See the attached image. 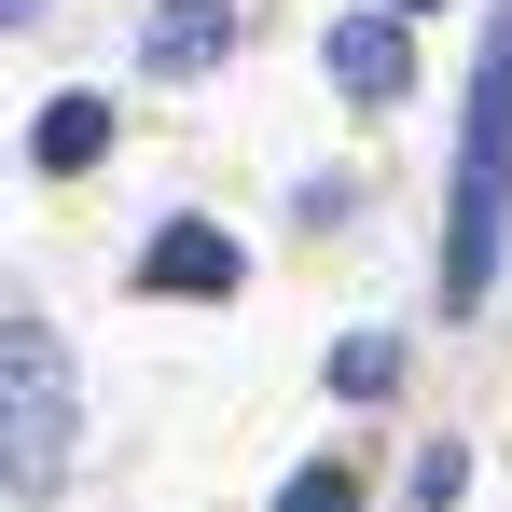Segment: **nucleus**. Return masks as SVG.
Listing matches in <instances>:
<instances>
[{
	"mask_svg": "<svg viewBox=\"0 0 512 512\" xmlns=\"http://www.w3.org/2000/svg\"><path fill=\"white\" fill-rule=\"evenodd\" d=\"M499 222H512V0L485 14V56H471V139H457V208H443V305H485Z\"/></svg>",
	"mask_w": 512,
	"mask_h": 512,
	"instance_id": "1",
	"label": "nucleus"
},
{
	"mask_svg": "<svg viewBox=\"0 0 512 512\" xmlns=\"http://www.w3.org/2000/svg\"><path fill=\"white\" fill-rule=\"evenodd\" d=\"M0 443H14V485H42L70 443V360L42 319H0Z\"/></svg>",
	"mask_w": 512,
	"mask_h": 512,
	"instance_id": "2",
	"label": "nucleus"
},
{
	"mask_svg": "<svg viewBox=\"0 0 512 512\" xmlns=\"http://www.w3.org/2000/svg\"><path fill=\"white\" fill-rule=\"evenodd\" d=\"M222 56H236V0H153V28H139V70L194 84V70H222Z\"/></svg>",
	"mask_w": 512,
	"mask_h": 512,
	"instance_id": "3",
	"label": "nucleus"
},
{
	"mask_svg": "<svg viewBox=\"0 0 512 512\" xmlns=\"http://www.w3.org/2000/svg\"><path fill=\"white\" fill-rule=\"evenodd\" d=\"M319 56H333V84L360 97V111L416 84V42H402V14H333V42H319Z\"/></svg>",
	"mask_w": 512,
	"mask_h": 512,
	"instance_id": "4",
	"label": "nucleus"
},
{
	"mask_svg": "<svg viewBox=\"0 0 512 512\" xmlns=\"http://www.w3.org/2000/svg\"><path fill=\"white\" fill-rule=\"evenodd\" d=\"M139 291H180V305H222V291H236V236H222V222H167V236L139 250Z\"/></svg>",
	"mask_w": 512,
	"mask_h": 512,
	"instance_id": "5",
	"label": "nucleus"
},
{
	"mask_svg": "<svg viewBox=\"0 0 512 512\" xmlns=\"http://www.w3.org/2000/svg\"><path fill=\"white\" fill-rule=\"evenodd\" d=\"M97 153H111V97H42L28 111V167L42 180H84Z\"/></svg>",
	"mask_w": 512,
	"mask_h": 512,
	"instance_id": "6",
	"label": "nucleus"
},
{
	"mask_svg": "<svg viewBox=\"0 0 512 512\" xmlns=\"http://www.w3.org/2000/svg\"><path fill=\"white\" fill-rule=\"evenodd\" d=\"M388 374H402V346H388V333H346V346H333V388H346V402H374Z\"/></svg>",
	"mask_w": 512,
	"mask_h": 512,
	"instance_id": "7",
	"label": "nucleus"
},
{
	"mask_svg": "<svg viewBox=\"0 0 512 512\" xmlns=\"http://www.w3.org/2000/svg\"><path fill=\"white\" fill-rule=\"evenodd\" d=\"M457 485H471V457H457V443H429V457H416V485H402V499H416V512H457Z\"/></svg>",
	"mask_w": 512,
	"mask_h": 512,
	"instance_id": "8",
	"label": "nucleus"
},
{
	"mask_svg": "<svg viewBox=\"0 0 512 512\" xmlns=\"http://www.w3.org/2000/svg\"><path fill=\"white\" fill-rule=\"evenodd\" d=\"M277 512H360V485L319 457V471H291V485H277Z\"/></svg>",
	"mask_w": 512,
	"mask_h": 512,
	"instance_id": "9",
	"label": "nucleus"
},
{
	"mask_svg": "<svg viewBox=\"0 0 512 512\" xmlns=\"http://www.w3.org/2000/svg\"><path fill=\"white\" fill-rule=\"evenodd\" d=\"M0 14H14V28H28V14H56V0H0Z\"/></svg>",
	"mask_w": 512,
	"mask_h": 512,
	"instance_id": "10",
	"label": "nucleus"
},
{
	"mask_svg": "<svg viewBox=\"0 0 512 512\" xmlns=\"http://www.w3.org/2000/svg\"><path fill=\"white\" fill-rule=\"evenodd\" d=\"M388 14H416V0H388Z\"/></svg>",
	"mask_w": 512,
	"mask_h": 512,
	"instance_id": "11",
	"label": "nucleus"
}]
</instances>
